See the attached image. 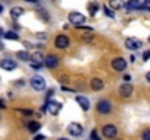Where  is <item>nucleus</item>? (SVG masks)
Here are the masks:
<instances>
[{"label":"nucleus","mask_w":150,"mask_h":140,"mask_svg":"<svg viewBox=\"0 0 150 140\" xmlns=\"http://www.w3.org/2000/svg\"><path fill=\"white\" fill-rule=\"evenodd\" d=\"M124 44H125V47H127L128 50H133V51L140 50V48L143 47V43H142L139 38H127Z\"/></svg>","instance_id":"6"},{"label":"nucleus","mask_w":150,"mask_h":140,"mask_svg":"<svg viewBox=\"0 0 150 140\" xmlns=\"http://www.w3.org/2000/svg\"><path fill=\"white\" fill-rule=\"evenodd\" d=\"M60 109H61V104L57 102V101H50L47 104V111L50 112L51 115H57L60 112Z\"/></svg>","instance_id":"12"},{"label":"nucleus","mask_w":150,"mask_h":140,"mask_svg":"<svg viewBox=\"0 0 150 140\" xmlns=\"http://www.w3.org/2000/svg\"><path fill=\"white\" fill-rule=\"evenodd\" d=\"M91 140H100L99 136H98V133H96V130H92V131H91Z\"/></svg>","instance_id":"26"},{"label":"nucleus","mask_w":150,"mask_h":140,"mask_svg":"<svg viewBox=\"0 0 150 140\" xmlns=\"http://www.w3.org/2000/svg\"><path fill=\"white\" fill-rule=\"evenodd\" d=\"M103 12H105V15H106V16H109V18H115V13L112 12V7L103 6Z\"/></svg>","instance_id":"22"},{"label":"nucleus","mask_w":150,"mask_h":140,"mask_svg":"<svg viewBox=\"0 0 150 140\" xmlns=\"http://www.w3.org/2000/svg\"><path fill=\"white\" fill-rule=\"evenodd\" d=\"M6 108V104L3 102V99H0V109H4Z\"/></svg>","instance_id":"33"},{"label":"nucleus","mask_w":150,"mask_h":140,"mask_svg":"<svg viewBox=\"0 0 150 140\" xmlns=\"http://www.w3.org/2000/svg\"><path fill=\"white\" fill-rule=\"evenodd\" d=\"M23 7H21V6H15V7H12L10 9V16H12V19L13 21H16V19H19L22 15H23Z\"/></svg>","instance_id":"13"},{"label":"nucleus","mask_w":150,"mask_h":140,"mask_svg":"<svg viewBox=\"0 0 150 140\" xmlns=\"http://www.w3.org/2000/svg\"><path fill=\"white\" fill-rule=\"evenodd\" d=\"M25 1H28V3H37L38 0H25Z\"/></svg>","instance_id":"38"},{"label":"nucleus","mask_w":150,"mask_h":140,"mask_svg":"<svg viewBox=\"0 0 150 140\" xmlns=\"http://www.w3.org/2000/svg\"><path fill=\"white\" fill-rule=\"evenodd\" d=\"M3 47H4V45H3V44L0 43V50H3Z\"/></svg>","instance_id":"41"},{"label":"nucleus","mask_w":150,"mask_h":140,"mask_svg":"<svg viewBox=\"0 0 150 140\" xmlns=\"http://www.w3.org/2000/svg\"><path fill=\"white\" fill-rule=\"evenodd\" d=\"M18 111H21V112H23L25 115H32V111H31V109H18Z\"/></svg>","instance_id":"31"},{"label":"nucleus","mask_w":150,"mask_h":140,"mask_svg":"<svg viewBox=\"0 0 150 140\" xmlns=\"http://www.w3.org/2000/svg\"><path fill=\"white\" fill-rule=\"evenodd\" d=\"M69 22L73 23V25H82V23H86V16L82 15L80 12H71L69 15Z\"/></svg>","instance_id":"1"},{"label":"nucleus","mask_w":150,"mask_h":140,"mask_svg":"<svg viewBox=\"0 0 150 140\" xmlns=\"http://www.w3.org/2000/svg\"><path fill=\"white\" fill-rule=\"evenodd\" d=\"M4 38L6 40H10V41H18L19 40V35L16 32H13V31H7V32H4Z\"/></svg>","instance_id":"20"},{"label":"nucleus","mask_w":150,"mask_h":140,"mask_svg":"<svg viewBox=\"0 0 150 140\" xmlns=\"http://www.w3.org/2000/svg\"><path fill=\"white\" fill-rule=\"evenodd\" d=\"M146 79H147V82H150V72H147V75H146Z\"/></svg>","instance_id":"37"},{"label":"nucleus","mask_w":150,"mask_h":140,"mask_svg":"<svg viewBox=\"0 0 150 140\" xmlns=\"http://www.w3.org/2000/svg\"><path fill=\"white\" fill-rule=\"evenodd\" d=\"M98 9H99V3H98V1H91V3L88 4V10H89L91 16H95L96 12H98Z\"/></svg>","instance_id":"16"},{"label":"nucleus","mask_w":150,"mask_h":140,"mask_svg":"<svg viewBox=\"0 0 150 140\" xmlns=\"http://www.w3.org/2000/svg\"><path fill=\"white\" fill-rule=\"evenodd\" d=\"M54 44L57 48H60V50H64V48H67V47L70 45V41H69V38L66 37V35H57V38H55V41H54Z\"/></svg>","instance_id":"9"},{"label":"nucleus","mask_w":150,"mask_h":140,"mask_svg":"<svg viewBox=\"0 0 150 140\" xmlns=\"http://www.w3.org/2000/svg\"><path fill=\"white\" fill-rule=\"evenodd\" d=\"M102 134L106 139H114L117 136V127L114 124H106V126L102 127Z\"/></svg>","instance_id":"5"},{"label":"nucleus","mask_w":150,"mask_h":140,"mask_svg":"<svg viewBox=\"0 0 150 140\" xmlns=\"http://www.w3.org/2000/svg\"><path fill=\"white\" fill-rule=\"evenodd\" d=\"M16 57L19 58V60H23V61H28V60H31V54L28 53V51H18L16 53Z\"/></svg>","instance_id":"19"},{"label":"nucleus","mask_w":150,"mask_h":140,"mask_svg":"<svg viewBox=\"0 0 150 140\" xmlns=\"http://www.w3.org/2000/svg\"><path fill=\"white\" fill-rule=\"evenodd\" d=\"M0 13H3V6L0 4Z\"/></svg>","instance_id":"39"},{"label":"nucleus","mask_w":150,"mask_h":140,"mask_svg":"<svg viewBox=\"0 0 150 140\" xmlns=\"http://www.w3.org/2000/svg\"><path fill=\"white\" fill-rule=\"evenodd\" d=\"M37 38H40V40H45V38H47V34H45V32H37Z\"/></svg>","instance_id":"29"},{"label":"nucleus","mask_w":150,"mask_h":140,"mask_svg":"<svg viewBox=\"0 0 150 140\" xmlns=\"http://www.w3.org/2000/svg\"><path fill=\"white\" fill-rule=\"evenodd\" d=\"M109 6L112 9H121V7H124V3H122V0H109Z\"/></svg>","instance_id":"21"},{"label":"nucleus","mask_w":150,"mask_h":140,"mask_svg":"<svg viewBox=\"0 0 150 140\" xmlns=\"http://www.w3.org/2000/svg\"><path fill=\"white\" fill-rule=\"evenodd\" d=\"M96 109H98V112H100V114H108V112H111L112 105H111L109 101H106V99H100L99 102L96 104Z\"/></svg>","instance_id":"3"},{"label":"nucleus","mask_w":150,"mask_h":140,"mask_svg":"<svg viewBox=\"0 0 150 140\" xmlns=\"http://www.w3.org/2000/svg\"><path fill=\"white\" fill-rule=\"evenodd\" d=\"M31 86L35 89V91H44L45 89V79L42 77V76H40V75H37V76H34L32 79H31Z\"/></svg>","instance_id":"2"},{"label":"nucleus","mask_w":150,"mask_h":140,"mask_svg":"<svg viewBox=\"0 0 150 140\" xmlns=\"http://www.w3.org/2000/svg\"><path fill=\"white\" fill-rule=\"evenodd\" d=\"M4 37V32H3V28H0V38Z\"/></svg>","instance_id":"36"},{"label":"nucleus","mask_w":150,"mask_h":140,"mask_svg":"<svg viewBox=\"0 0 150 140\" xmlns=\"http://www.w3.org/2000/svg\"><path fill=\"white\" fill-rule=\"evenodd\" d=\"M134 92V88H133V85L131 83H122L121 86H120V95L122 96V98H130L131 95Z\"/></svg>","instance_id":"8"},{"label":"nucleus","mask_w":150,"mask_h":140,"mask_svg":"<svg viewBox=\"0 0 150 140\" xmlns=\"http://www.w3.org/2000/svg\"><path fill=\"white\" fill-rule=\"evenodd\" d=\"M149 43H150V37H149Z\"/></svg>","instance_id":"42"},{"label":"nucleus","mask_w":150,"mask_h":140,"mask_svg":"<svg viewBox=\"0 0 150 140\" xmlns=\"http://www.w3.org/2000/svg\"><path fill=\"white\" fill-rule=\"evenodd\" d=\"M58 63H60V58H58L57 55H54V54H48V55L45 57V60H44V64H45L48 69H55V67L58 66Z\"/></svg>","instance_id":"10"},{"label":"nucleus","mask_w":150,"mask_h":140,"mask_svg":"<svg viewBox=\"0 0 150 140\" xmlns=\"http://www.w3.org/2000/svg\"><path fill=\"white\" fill-rule=\"evenodd\" d=\"M125 7H127V10H136L140 7V0H128Z\"/></svg>","instance_id":"17"},{"label":"nucleus","mask_w":150,"mask_h":140,"mask_svg":"<svg viewBox=\"0 0 150 140\" xmlns=\"http://www.w3.org/2000/svg\"><path fill=\"white\" fill-rule=\"evenodd\" d=\"M111 66H112V69L117 70V72H124L125 67H127V61H125L122 57H117V58L112 60Z\"/></svg>","instance_id":"4"},{"label":"nucleus","mask_w":150,"mask_h":140,"mask_svg":"<svg viewBox=\"0 0 150 140\" xmlns=\"http://www.w3.org/2000/svg\"><path fill=\"white\" fill-rule=\"evenodd\" d=\"M31 60H32V61H41V63H42L45 58H42V54H41V53H35V54L31 57Z\"/></svg>","instance_id":"23"},{"label":"nucleus","mask_w":150,"mask_h":140,"mask_svg":"<svg viewBox=\"0 0 150 140\" xmlns=\"http://www.w3.org/2000/svg\"><path fill=\"white\" fill-rule=\"evenodd\" d=\"M0 67H1L3 70H6V72H12V70H15V69L18 67V64H16L13 60H10V58H3V60L0 61Z\"/></svg>","instance_id":"11"},{"label":"nucleus","mask_w":150,"mask_h":140,"mask_svg":"<svg viewBox=\"0 0 150 140\" xmlns=\"http://www.w3.org/2000/svg\"><path fill=\"white\" fill-rule=\"evenodd\" d=\"M143 60H144V61L150 60V50H147V51H144V53H143Z\"/></svg>","instance_id":"28"},{"label":"nucleus","mask_w":150,"mask_h":140,"mask_svg":"<svg viewBox=\"0 0 150 140\" xmlns=\"http://www.w3.org/2000/svg\"><path fill=\"white\" fill-rule=\"evenodd\" d=\"M69 133H70L73 137L82 136V133H83L82 124H79V123H70V124H69Z\"/></svg>","instance_id":"7"},{"label":"nucleus","mask_w":150,"mask_h":140,"mask_svg":"<svg viewBox=\"0 0 150 140\" xmlns=\"http://www.w3.org/2000/svg\"><path fill=\"white\" fill-rule=\"evenodd\" d=\"M82 40H83V41H92V40H93V35H83Z\"/></svg>","instance_id":"30"},{"label":"nucleus","mask_w":150,"mask_h":140,"mask_svg":"<svg viewBox=\"0 0 150 140\" xmlns=\"http://www.w3.org/2000/svg\"><path fill=\"white\" fill-rule=\"evenodd\" d=\"M91 88H92L93 91H102V89H103V82L100 80L99 77H93V79L91 80Z\"/></svg>","instance_id":"15"},{"label":"nucleus","mask_w":150,"mask_h":140,"mask_svg":"<svg viewBox=\"0 0 150 140\" xmlns=\"http://www.w3.org/2000/svg\"><path fill=\"white\" fill-rule=\"evenodd\" d=\"M42 64H44V63H41V61H32V63H31V67H32L34 70H40V69L42 67Z\"/></svg>","instance_id":"24"},{"label":"nucleus","mask_w":150,"mask_h":140,"mask_svg":"<svg viewBox=\"0 0 150 140\" xmlns=\"http://www.w3.org/2000/svg\"><path fill=\"white\" fill-rule=\"evenodd\" d=\"M142 140H150V129L144 130L143 134H142Z\"/></svg>","instance_id":"25"},{"label":"nucleus","mask_w":150,"mask_h":140,"mask_svg":"<svg viewBox=\"0 0 150 140\" xmlns=\"http://www.w3.org/2000/svg\"><path fill=\"white\" fill-rule=\"evenodd\" d=\"M150 4V0H144V1H143V6H149Z\"/></svg>","instance_id":"35"},{"label":"nucleus","mask_w":150,"mask_h":140,"mask_svg":"<svg viewBox=\"0 0 150 140\" xmlns=\"http://www.w3.org/2000/svg\"><path fill=\"white\" fill-rule=\"evenodd\" d=\"M38 13L41 15V18H42L44 21H48V16H47V13H45V10H44V9H40V10H38Z\"/></svg>","instance_id":"27"},{"label":"nucleus","mask_w":150,"mask_h":140,"mask_svg":"<svg viewBox=\"0 0 150 140\" xmlns=\"http://www.w3.org/2000/svg\"><path fill=\"white\" fill-rule=\"evenodd\" d=\"M57 140H69V139H66V137H60V139H57Z\"/></svg>","instance_id":"40"},{"label":"nucleus","mask_w":150,"mask_h":140,"mask_svg":"<svg viewBox=\"0 0 150 140\" xmlns=\"http://www.w3.org/2000/svg\"><path fill=\"white\" fill-rule=\"evenodd\" d=\"M76 102L80 105V108L82 109H85V111H88L89 109V107H91V102H89V99L88 98H85V96H76Z\"/></svg>","instance_id":"14"},{"label":"nucleus","mask_w":150,"mask_h":140,"mask_svg":"<svg viewBox=\"0 0 150 140\" xmlns=\"http://www.w3.org/2000/svg\"><path fill=\"white\" fill-rule=\"evenodd\" d=\"M40 129H41V124H40L38 121H31V123H28V130H29V133H37Z\"/></svg>","instance_id":"18"},{"label":"nucleus","mask_w":150,"mask_h":140,"mask_svg":"<svg viewBox=\"0 0 150 140\" xmlns=\"http://www.w3.org/2000/svg\"><path fill=\"white\" fill-rule=\"evenodd\" d=\"M124 80H125V82L131 80V76H130V75H125V76H124Z\"/></svg>","instance_id":"34"},{"label":"nucleus","mask_w":150,"mask_h":140,"mask_svg":"<svg viewBox=\"0 0 150 140\" xmlns=\"http://www.w3.org/2000/svg\"><path fill=\"white\" fill-rule=\"evenodd\" d=\"M34 140H45V137H44L42 134H38V136H35V139Z\"/></svg>","instance_id":"32"}]
</instances>
